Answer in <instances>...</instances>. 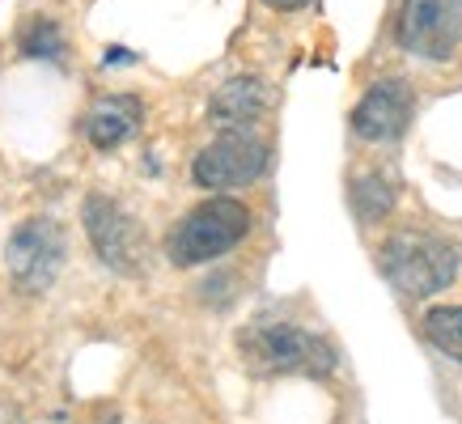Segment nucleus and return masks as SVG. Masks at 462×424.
Listing matches in <instances>:
<instances>
[{
    "mask_svg": "<svg viewBox=\"0 0 462 424\" xmlns=\"http://www.w3.org/2000/svg\"><path fill=\"white\" fill-rule=\"evenodd\" d=\"M411 106H416L411 85L399 77H386L361 94L356 111H352V132L361 141H399L403 127L411 124Z\"/></svg>",
    "mask_w": 462,
    "mask_h": 424,
    "instance_id": "6e6552de",
    "label": "nucleus"
},
{
    "mask_svg": "<svg viewBox=\"0 0 462 424\" xmlns=\"http://www.w3.org/2000/svg\"><path fill=\"white\" fill-rule=\"evenodd\" d=\"M378 263L386 272V281L407 297H433L458 276V251L437 234H420V229H403L382 242Z\"/></svg>",
    "mask_w": 462,
    "mask_h": 424,
    "instance_id": "7ed1b4c3",
    "label": "nucleus"
},
{
    "mask_svg": "<svg viewBox=\"0 0 462 424\" xmlns=\"http://www.w3.org/2000/svg\"><path fill=\"white\" fill-rule=\"evenodd\" d=\"M251 234V208L229 196L204 199L166 234V254L174 268H196L208 259H221Z\"/></svg>",
    "mask_w": 462,
    "mask_h": 424,
    "instance_id": "f257e3e1",
    "label": "nucleus"
},
{
    "mask_svg": "<svg viewBox=\"0 0 462 424\" xmlns=\"http://www.w3.org/2000/svg\"><path fill=\"white\" fill-rule=\"evenodd\" d=\"M60 47H64V39H60V30L51 22H34L22 34V51L26 56H60Z\"/></svg>",
    "mask_w": 462,
    "mask_h": 424,
    "instance_id": "ddd939ff",
    "label": "nucleus"
},
{
    "mask_svg": "<svg viewBox=\"0 0 462 424\" xmlns=\"http://www.w3.org/2000/svg\"><path fill=\"white\" fill-rule=\"evenodd\" d=\"M85 234L94 242L102 263H111L115 272H141L144 263V226L124 212L115 199L89 196L85 199Z\"/></svg>",
    "mask_w": 462,
    "mask_h": 424,
    "instance_id": "0eeeda50",
    "label": "nucleus"
},
{
    "mask_svg": "<svg viewBox=\"0 0 462 424\" xmlns=\"http://www.w3.org/2000/svg\"><path fill=\"white\" fill-rule=\"evenodd\" d=\"M263 111H267V89L259 77H234V81H225L208 102L212 124H225V127H246Z\"/></svg>",
    "mask_w": 462,
    "mask_h": 424,
    "instance_id": "9d476101",
    "label": "nucleus"
},
{
    "mask_svg": "<svg viewBox=\"0 0 462 424\" xmlns=\"http://www.w3.org/2000/svg\"><path fill=\"white\" fill-rule=\"evenodd\" d=\"M263 5H272V9H284V14H289V9H301V5H310V0H263Z\"/></svg>",
    "mask_w": 462,
    "mask_h": 424,
    "instance_id": "4468645a",
    "label": "nucleus"
},
{
    "mask_svg": "<svg viewBox=\"0 0 462 424\" xmlns=\"http://www.w3.org/2000/svg\"><path fill=\"white\" fill-rule=\"evenodd\" d=\"M399 47L420 60H454L462 42V0H403L399 5Z\"/></svg>",
    "mask_w": 462,
    "mask_h": 424,
    "instance_id": "39448f33",
    "label": "nucleus"
},
{
    "mask_svg": "<svg viewBox=\"0 0 462 424\" xmlns=\"http://www.w3.org/2000/svg\"><path fill=\"white\" fill-rule=\"evenodd\" d=\"M144 124V102L132 98V94H111V98H102L94 111H89V144L94 149H115V144L132 141Z\"/></svg>",
    "mask_w": 462,
    "mask_h": 424,
    "instance_id": "1a4fd4ad",
    "label": "nucleus"
},
{
    "mask_svg": "<svg viewBox=\"0 0 462 424\" xmlns=\"http://www.w3.org/2000/svg\"><path fill=\"white\" fill-rule=\"evenodd\" d=\"M267 170V144L242 127H229L217 141H208L191 161V179L208 191H234L251 187Z\"/></svg>",
    "mask_w": 462,
    "mask_h": 424,
    "instance_id": "20e7f679",
    "label": "nucleus"
},
{
    "mask_svg": "<svg viewBox=\"0 0 462 424\" xmlns=\"http://www.w3.org/2000/svg\"><path fill=\"white\" fill-rule=\"evenodd\" d=\"M238 353L254 373H310L327 378L336 369V348L322 336L293 323H254L238 336Z\"/></svg>",
    "mask_w": 462,
    "mask_h": 424,
    "instance_id": "f03ea898",
    "label": "nucleus"
},
{
    "mask_svg": "<svg viewBox=\"0 0 462 424\" xmlns=\"http://www.w3.org/2000/svg\"><path fill=\"white\" fill-rule=\"evenodd\" d=\"M5 263H9V276L22 293H47L64 268V229L51 217L17 226L9 246H5Z\"/></svg>",
    "mask_w": 462,
    "mask_h": 424,
    "instance_id": "423d86ee",
    "label": "nucleus"
},
{
    "mask_svg": "<svg viewBox=\"0 0 462 424\" xmlns=\"http://www.w3.org/2000/svg\"><path fill=\"white\" fill-rule=\"evenodd\" d=\"M352 204H356V212H361L365 221H374V217H386V212H391L394 191L382 183L378 174H365V179H356V187H352Z\"/></svg>",
    "mask_w": 462,
    "mask_h": 424,
    "instance_id": "f8f14e48",
    "label": "nucleus"
},
{
    "mask_svg": "<svg viewBox=\"0 0 462 424\" xmlns=\"http://www.w3.org/2000/svg\"><path fill=\"white\" fill-rule=\"evenodd\" d=\"M420 331L437 353H446L449 361L462 365V306H433V310L424 314Z\"/></svg>",
    "mask_w": 462,
    "mask_h": 424,
    "instance_id": "9b49d317",
    "label": "nucleus"
}]
</instances>
